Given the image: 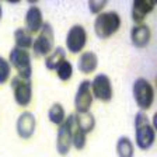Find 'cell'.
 Returning <instances> with one entry per match:
<instances>
[{"label": "cell", "mask_w": 157, "mask_h": 157, "mask_svg": "<svg viewBox=\"0 0 157 157\" xmlns=\"http://www.w3.org/2000/svg\"><path fill=\"white\" fill-rule=\"evenodd\" d=\"M135 131H136V144L142 150H147L153 146L156 133L147 115L142 111L137 112L135 117Z\"/></svg>", "instance_id": "cell-1"}, {"label": "cell", "mask_w": 157, "mask_h": 157, "mask_svg": "<svg viewBox=\"0 0 157 157\" xmlns=\"http://www.w3.org/2000/svg\"><path fill=\"white\" fill-rule=\"evenodd\" d=\"M121 27V17L115 11H104L97 16L94 21V29L98 38L107 39L115 34Z\"/></svg>", "instance_id": "cell-2"}, {"label": "cell", "mask_w": 157, "mask_h": 157, "mask_svg": "<svg viewBox=\"0 0 157 157\" xmlns=\"http://www.w3.org/2000/svg\"><path fill=\"white\" fill-rule=\"evenodd\" d=\"M133 97L142 111L149 109L154 101V90L146 78L139 77L133 83Z\"/></svg>", "instance_id": "cell-3"}, {"label": "cell", "mask_w": 157, "mask_h": 157, "mask_svg": "<svg viewBox=\"0 0 157 157\" xmlns=\"http://www.w3.org/2000/svg\"><path fill=\"white\" fill-rule=\"evenodd\" d=\"M55 45V35H53V28L49 23H44L41 28V34L33 44V51L36 58L39 56H46L52 51Z\"/></svg>", "instance_id": "cell-4"}, {"label": "cell", "mask_w": 157, "mask_h": 157, "mask_svg": "<svg viewBox=\"0 0 157 157\" xmlns=\"http://www.w3.org/2000/svg\"><path fill=\"white\" fill-rule=\"evenodd\" d=\"M10 63L16 67L20 77L31 78V76H33V63H31V56L25 49H20L17 46L11 49Z\"/></svg>", "instance_id": "cell-5"}, {"label": "cell", "mask_w": 157, "mask_h": 157, "mask_svg": "<svg viewBox=\"0 0 157 157\" xmlns=\"http://www.w3.org/2000/svg\"><path fill=\"white\" fill-rule=\"evenodd\" d=\"M11 88L14 93V98L20 107H27L31 102V98H33L31 78H23L20 76H14L11 78Z\"/></svg>", "instance_id": "cell-6"}, {"label": "cell", "mask_w": 157, "mask_h": 157, "mask_svg": "<svg viewBox=\"0 0 157 157\" xmlns=\"http://www.w3.org/2000/svg\"><path fill=\"white\" fill-rule=\"evenodd\" d=\"M73 126H75V119L73 115H69L67 119L59 125L58 136H56V149H58L59 154L69 153L70 150V144H72V137H73Z\"/></svg>", "instance_id": "cell-7"}, {"label": "cell", "mask_w": 157, "mask_h": 157, "mask_svg": "<svg viewBox=\"0 0 157 157\" xmlns=\"http://www.w3.org/2000/svg\"><path fill=\"white\" fill-rule=\"evenodd\" d=\"M91 93L101 101H109L112 98V86L109 77L102 73L95 76L91 83Z\"/></svg>", "instance_id": "cell-8"}, {"label": "cell", "mask_w": 157, "mask_h": 157, "mask_svg": "<svg viewBox=\"0 0 157 157\" xmlns=\"http://www.w3.org/2000/svg\"><path fill=\"white\" fill-rule=\"evenodd\" d=\"M93 104V93H91V83L88 80L80 83L75 97V107L77 112H87Z\"/></svg>", "instance_id": "cell-9"}, {"label": "cell", "mask_w": 157, "mask_h": 157, "mask_svg": "<svg viewBox=\"0 0 157 157\" xmlns=\"http://www.w3.org/2000/svg\"><path fill=\"white\" fill-rule=\"evenodd\" d=\"M87 42V34L82 25H73L66 36V45L72 53H78Z\"/></svg>", "instance_id": "cell-10"}, {"label": "cell", "mask_w": 157, "mask_h": 157, "mask_svg": "<svg viewBox=\"0 0 157 157\" xmlns=\"http://www.w3.org/2000/svg\"><path fill=\"white\" fill-rule=\"evenodd\" d=\"M35 131V117L31 112H23L17 121V133L23 139H29Z\"/></svg>", "instance_id": "cell-11"}, {"label": "cell", "mask_w": 157, "mask_h": 157, "mask_svg": "<svg viewBox=\"0 0 157 157\" xmlns=\"http://www.w3.org/2000/svg\"><path fill=\"white\" fill-rule=\"evenodd\" d=\"M25 25H27L25 29L29 34H34L38 29L42 28L44 20H42V13H41L39 7L29 6L28 11H27V16H25Z\"/></svg>", "instance_id": "cell-12"}, {"label": "cell", "mask_w": 157, "mask_h": 157, "mask_svg": "<svg viewBox=\"0 0 157 157\" xmlns=\"http://www.w3.org/2000/svg\"><path fill=\"white\" fill-rule=\"evenodd\" d=\"M150 36H151L150 28L146 24H137L131 31V39H132V42H133V45L137 46V48L147 46L149 41H150Z\"/></svg>", "instance_id": "cell-13"}, {"label": "cell", "mask_w": 157, "mask_h": 157, "mask_svg": "<svg viewBox=\"0 0 157 157\" xmlns=\"http://www.w3.org/2000/svg\"><path fill=\"white\" fill-rule=\"evenodd\" d=\"M154 3L153 2H147V0H136L132 4V18L135 23L142 24L143 20L147 17V14L153 11Z\"/></svg>", "instance_id": "cell-14"}, {"label": "cell", "mask_w": 157, "mask_h": 157, "mask_svg": "<svg viewBox=\"0 0 157 157\" xmlns=\"http://www.w3.org/2000/svg\"><path fill=\"white\" fill-rule=\"evenodd\" d=\"M73 119H75V126H77L80 131H83L84 133H88L94 129L95 125V119L93 117V114L90 112H76L73 115Z\"/></svg>", "instance_id": "cell-15"}, {"label": "cell", "mask_w": 157, "mask_h": 157, "mask_svg": "<svg viewBox=\"0 0 157 157\" xmlns=\"http://www.w3.org/2000/svg\"><path fill=\"white\" fill-rule=\"evenodd\" d=\"M97 65H98V59H97V55L94 52H84L80 59L77 62V66H78V70L84 75H88V73H93L97 69Z\"/></svg>", "instance_id": "cell-16"}, {"label": "cell", "mask_w": 157, "mask_h": 157, "mask_svg": "<svg viewBox=\"0 0 157 157\" xmlns=\"http://www.w3.org/2000/svg\"><path fill=\"white\" fill-rule=\"evenodd\" d=\"M14 39H16V46L20 49H28L33 46L34 39L31 34L27 31L25 28H17L14 33Z\"/></svg>", "instance_id": "cell-17"}, {"label": "cell", "mask_w": 157, "mask_h": 157, "mask_svg": "<svg viewBox=\"0 0 157 157\" xmlns=\"http://www.w3.org/2000/svg\"><path fill=\"white\" fill-rule=\"evenodd\" d=\"M117 153L119 157H133V143L126 136H122L117 142Z\"/></svg>", "instance_id": "cell-18"}, {"label": "cell", "mask_w": 157, "mask_h": 157, "mask_svg": "<svg viewBox=\"0 0 157 157\" xmlns=\"http://www.w3.org/2000/svg\"><path fill=\"white\" fill-rule=\"evenodd\" d=\"M65 56H66L65 49L63 48H56L55 51L46 58V62H45L46 67H48L49 70H56V67L65 60Z\"/></svg>", "instance_id": "cell-19"}, {"label": "cell", "mask_w": 157, "mask_h": 157, "mask_svg": "<svg viewBox=\"0 0 157 157\" xmlns=\"http://www.w3.org/2000/svg\"><path fill=\"white\" fill-rule=\"evenodd\" d=\"M48 115H49L51 122H52V124H55V125H60L66 119L65 109H63V107L60 104H53L52 107L49 108Z\"/></svg>", "instance_id": "cell-20"}, {"label": "cell", "mask_w": 157, "mask_h": 157, "mask_svg": "<svg viewBox=\"0 0 157 157\" xmlns=\"http://www.w3.org/2000/svg\"><path fill=\"white\" fill-rule=\"evenodd\" d=\"M56 73H58L59 78L62 80V82H67L70 80L72 77V73H73V67H72V63L69 62V60H63L60 65L56 67Z\"/></svg>", "instance_id": "cell-21"}, {"label": "cell", "mask_w": 157, "mask_h": 157, "mask_svg": "<svg viewBox=\"0 0 157 157\" xmlns=\"http://www.w3.org/2000/svg\"><path fill=\"white\" fill-rule=\"evenodd\" d=\"M86 135L83 131H80L77 126H73V137H72V143L75 144V147L77 150H82L86 144Z\"/></svg>", "instance_id": "cell-22"}, {"label": "cell", "mask_w": 157, "mask_h": 157, "mask_svg": "<svg viewBox=\"0 0 157 157\" xmlns=\"http://www.w3.org/2000/svg\"><path fill=\"white\" fill-rule=\"evenodd\" d=\"M10 72H11L10 63L0 56V84H4L7 82V78L10 77Z\"/></svg>", "instance_id": "cell-23"}, {"label": "cell", "mask_w": 157, "mask_h": 157, "mask_svg": "<svg viewBox=\"0 0 157 157\" xmlns=\"http://www.w3.org/2000/svg\"><path fill=\"white\" fill-rule=\"evenodd\" d=\"M105 2H90L88 6H90V10H91L93 13H98V11H101V9L105 6Z\"/></svg>", "instance_id": "cell-24"}, {"label": "cell", "mask_w": 157, "mask_h": 157, "mask_svg": "<svg viewBox=\"0 0 157 157\" xmlns=\"http://www.w3.org/2000/svg\"><path fill=\"white\" fill-rule=\"evenodd\" d=\"M0 18H2V7H0Z\"/></svg>", "instance_id": "cell-25"}]
</instances>
